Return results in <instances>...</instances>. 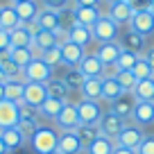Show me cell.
Masks as SVG:
<instances>
[{
	"label": "cell",
	"instance_id": "1",
	"mask_svg": "<svg viewBox=\"0 0 154 154\" xmlns=\"http://www.w3.org/2000/svg\"><path fill=\"white\" fill-rule=\"evenodd\" d=\"M57 143H59V131L50 125H38L34 136L27 140V145L32 147L34 154H52L57 152Z\"/></svg>",
	"mask_w": 154,
	"mask_h": 154
},
{
	"label": "cell",
	"instance_id": "2",
	"mask_svg": "<svg viewBox=\"0 0 154 154\" xmlns=\"http://www.w3.org/2000/svg\"><path fill=\"white\" fill-rule=\"evenodd\" d=\"M93 32V41L97 43H109V41H118L120 36V25L113 23V18H109V14H102L95 20V25L91 27Z\"/></svg>",
	"mask_w": 154,
	"mask_h": 154
},
{
	"label": "cell",
	"instance_id": "3",
	"mask_svg": "<svg viewBox=\"0 0 154 154\" xmlns=\"http://www.w3.org/2000/svg\"><path fill=\"white\" fill-rule=\"evenodd\" d=\"M52 77H54V70L41 57L32 59V63L23 70V79L25 82H34V84H48Z\"/></svg>",
	"mask_w": 154,
	"mask_h": 154
},
{
	"label": "cell",
	"instance_id": "4",
	"mask_svg": "<svg viewBox=\"0 0 154 154\" xmlns=\"http://www.w3.org/2000/svg\"><path fill=\"white\" fill-rule=\"evenodd\" d=\"M77 104V113H79V120H82V125H97L102 118V113H104V106H102V100H79L75 102Z\"/></svg>",
	"mask_w": 154,
	"mask_h": 154
},
{
	"label": "cell",
	"instance_id": "5",
	"mask_svg": "<svg viewBox=\"0 0 154 154\" xmlns=\"http://www.w3.org/2000/svg\"><path fill=\"white\" fill-rule=\"evenodd\" d=\"M145 129L143 127H138L136 122H127L125 125V129L120 131V134L116 136V140L113 143L116 145H120V147H127V149H138V145L143 143V138H145Z\"/></svg>",
	"mask_w": 154,
	"mask_h": 154
},
{
	"label": "cell",
	"instance_id": "6",
	"mask_svg": "<svg viewBox=\"0 0 154 154\" xmlns=\"http://www.w3.org/2000/svg\"><path fill=\"white\" fill-rule=\"evenodd\" d=\"M125 125H127V120H122L120 116H116L111 109H106L104 113H102L100 122H97V127H100V134L106 136V138H111V140H116V136H118L122 129H125Z\"/></svg>",
	"mask_w": 154,
	"mask_h": 154
},
{
	"label": "cell",
	"instance_id": "7",
	"mask_svg": "<svg viewBox=\"0 0 154 154\" xmlns=\"http://www.w3.org/2000/svg\"><path fill=\"white\" fill-rule=\"evenodd\" d=\"M52 122L59 127V131H72V129H77V127L82 125L79 113H77V104H75V102H66L63 109L59 111V116L54 118Z\"/></svg>",
	"mask_w": 154,
	"mask_h": 154
},
{
	"label": "cell",
	"instance_id": "8",
	"mask_svg": "<svg viewBox=\"0 0 154 154\" xmlns=\"http://www.w3.org/2000/svg\"><path fill=\"white\" fill-rule=\"evenodd\" d=\"M118 43L122 45V50H129V52L138 54V57H143L145 50H147V38H145L143 34H138V32H134V29H129V27H127L125 32L118 36Z\"/></svg>",
	"mask_w": 154,
	"mask_h": 154
},
{
	"label": "cell",
	"instance_id": "9",
	"mask_svg": "<svg viewBox=\"0 0 154 154\" xmlns=\"http://www.w3.org/2000/svg\"><path fill=\"white\" fill-rule=\"evenodd\" d=\"M127 27L134 29V32H138V34H143L145 38L152 36V34H154V11L152 9L134 11V16H131V20H129Z\"/></svg>",
	"mask_w": 154,
	"mask_h": 154
},
{
	"label": "cell",
	"instance_id": "10",
	"mask_svg": "<svg viewBox=\"0 0 154 154\" xmlns=\"http://www.w3.org/2000/svg\"><path fill=\"white\" fill-rule=\"evenodd\" d=\"M57 152L59 154H82L84 145L77 136V131H59V143H57Z\"/></svg>",
	"mask_w": 154,
	"mask_h": 154
},
{
	"label": "cell",
	"instance_id": "11",
	"mask_svg": "<svg viewBox=\"0 0 154 154\" xmlns=\"http://www.w3.org/2000/svg\"><path fill=\"white\" fill-rule=\"evenodd\" d=\"M59 50H61V63L66 68H77L79 61L84 59V54H86V48L75 45V43H70V41H63V43L59 45Z\"/></svg>",
	"mask_w": 154,
	"mask_h": 154
},
{
	"label": "cell",
	"instance_id": "12",
	"mask_svg": "<svg viewBox=\"0 0 154 154\" xmlns=\"http://www.w3.org/2000/svg\"><path fill=\"white\" fill-rule=\"evenodd\" d=\"M20 122V109L16 102L2 100L0 102V129H9Z\"/></svg>",
	"mask_w": 154,
	"mask_h": 154
},
{
	"label": "cell",
	"instance_id": "13",
	"mask_svg": "<svg viewBox=\"0 0 154 154\" xmlns=\"http://www.w3.org/2000/svg\"><path fill=\"white\" fill-rule=\"evenodd\" d=\"M59 45V38L54 32H48V29H38L36 34H34V41H32V52L34 57H41V52L43 50H50V48H57Z\"/></svg>",
	"mask_w": 154,
	"mask_h": 154
},
{
	"label": "cell",
	"instance_id": "14",
	"mask_svg": "<svg viewBox=\"0 0 154 154\" xmlns=\"http://www.w3.org/2000/svg\"><path fill=\"white\" fill-rule=\"evenodd\" d=\"M131 122L138 127H152L154 125V102H136L134 113H131Z\"/></svg>",
	"mask_w": 154,
	"mask_h": 154
},
{
	"label": "cell",
	"instance_id": "15",
	"mask_svg": "<svg viewBox=\"0 0 154 154\" xmlns=\"http://www.w3.org/2000/svg\"><path fill=\"white\" fill-rule=\"evenodd\" d=\"M136 102H138V100H136V97L131 95V93H125L122 97H118L116 102H111V104H109V109L113 111L116 116H120L122 120H127V122H129V120H131V113H134Z\"/></svg>",
	"mask_w": 154,
	"mask_h": 154
},
{
	"label": "cell",
	"instance_id": "16",
	"mask_svg": "<svg viewBox=\"0 0 154 154\" xmlns=\"http://www.w3.org/2000/svg\"><path fill=\"white\" fill-rule=\"evenodd\" d=\"M16 14H18V20L23 25H29L36 20L38 11H41V5H38V0H23V2H16L14 5Z\"/></svg>",
	"mask_w": 154,
	"mask_h": 154
},
{
	"label": "cell",
	"instance_id": "17",
	"mask_svg": "<svg viewBox=\"0 0 154 154\" xmlns=\"http://www.w3.org/2000/svg\"><path fill=\"white\" fill-rule=\"evenodd\" d=\"M122 52V45L118 43V41H109V43H97L95 48V57L100 59L102 63H116L118 61V57H120Z\"/></svg>",
	"mask_w": 154,
	"mask_h": 154
},
{
	"label": "cell",
	"instance_id": "18",
	"mask_svg": "<svg viewBox=\"0 0 154 154\" xmlns=\"http://www.w3.org/2000/svg\"><path fill=\"white\" fill-rule=\"evenodd\" d=\"M77 68L82 70L84 77H102V72H104V63L95 57V52H86Z\"/></svg>",
	"mask_w": 154,
	"mask_h": 154
},
{
	"label": "cell",
	"instance_id": "19",
	"mask_svg": "<svg viewBox=\"0 0 154 154\" xmlns=\"http://www.w3.org/2000/svg\"><path fill=\"white\" fill-rule=\"evenodd\" d=\"M36 27L38 29H48V32H57V29H61V18H59V11H52V9H43L41 7V11H38L36 16Z\"/></svg>",
	"mask_w": 154,
	"mask_h": 154
},
{
	"label": "cell",
	"instance_id": "20",
	"mask_svg": "<svg viewBox=\"0 0 154 154\" xmlns=\"http://www.w3.org/2000/svg\"><path fill=\"white\" fill-rule=\"evenodd\" d=\"M25 79L18 77V79H7L5 82V100L9 102H16V104H23L25 102Z\"/></svg>",
	"mask_w": 154,
	"mask_h": 154
},
{
	"label": "cell",
	"instance_id": "21",
	"mask_svg": "<svg viewBox=\"0 0 154 154\" xmlns=\"http://www.w3.org/2000/svg\"><path fill=\"white\" fill-rule=\"evenodd\" d=\"M72 16H75V23L84 27H93L95 20L102 16V11L100 7H72Z\"/></svg>",
	"mask_w": 154,
	"mask_h": 154
},
{
	"label": "cell",
	"instance_id": "22",
	"mask_svg": "<svg viewBox=\"0 0 154 154\" xmlns=\"http://www.w3.org/2000/svg\"><path fill=\"white\" fill-rule=\"evenodd\" d=\"M32 41H34L32 29H29L27 25H23V23L9 32V43H11V48H29V45H32Z\"/></svg>",
	"mask_w": 154,
	"mask_h": 154
},
{
	"label": "cell",
	"instance_id": "23",
	"mask_svg": "<svg viewBox=\"0 0 154 154\" xmlns=\"http://www.w3.org/2000/svg\"><path fill=\"white\" fill-rule=\"evenodd\" d=\"M109 18H113V23L118 25H129L131 16H134V9L129 7V2H113V5H109Z\"/></svg>",
	"mask_w": 154,
	"mask_h": 154
},
{
	"label": "cell",
	"instance_id": "24",
	"mask_svg": "<svg viewBox=\"0 0 154 154\" xmlns=\"http://www.w3.org/2000/svg\"><path fill=\"white\" fill-rule=\"evenodd\" d=\"M122 95H125V91H122V86L118 84L116 77H102V102L111 104Z\"/></svg>",
	"mask_w": 154,
	"mask_h": 154
},
{
	"label": "cell",
	"instance_id": "25",
	"mask_svg": "<svg viewBox=\"0 0 154 154\" xmlns=\"http://www.w3.org/2000/svg\"><path fill=\"white\" fill-rule=\"evenodd\" d=\"M68 41L75 45H82V48H88L93 43V32L91 27H84V25L75 23L70 29H68Z\"/></svg>",
	"mask_w": 154,
	"mask_h": 154
},
{
	"label": "cell",
	"instance_id": "26",
	"mask_svg": "<svg viewBox=\"0 0 154 154\" xmlns=\"http://www.w3.org/2000/svg\"><path fill=\"white\" fill-rule=\"evenodd\" d=\"M48 100V91H45V84H34L27 82L25 84V102L32 106H41Z\"/></svg>",
	"mask_w": 154,
	"mask_h": 154
},
{
	"label": "cell",
	"instance_id": "27",
	"mask_svg": "<svg viewBox=\"0 0 154 154\" xmlns=\"http://www.w3.org/2000/svg\"><path fill=\"white\" fill-rule=\"evenodd\" d=\"M0 138H2V143H5L7 152H14V149L23 147L27 140L23 138V134L18 131V127H9V129H0Z\"/></svg>",
	"mask_w": 154,
	"mask_h": 154
},
{
	"label": "cell",
	"instance_id": "28",
	"mask_svg": "<svg viewBox=\"0 0 154 154\" xmlns=\"http://www.w3.org/2000/svg\"><path fill=\"white\" fill-rule=\"evenodd\" d=\"M79 93L84 100H102V77H86Z\"/></svg>",
	"mask_w": 154,
	"mask_h": 154
},
{
	"label": "cell",
	"instance_id": "29",
	"mask_svg": "<svg viewBox=\"0 0 154 154\" xmlns=\"http://www.w3.org/2000/svg\"><path fill=\"white\" fill-rule=\"evenodd\" d=\"M45 91H48V97H54V100H63V102H68V95L72 93L70 88L66 86V82H63L61 77H57V75H54L52 79L45 84Z\"/></svg>",
	"mask_w": 154,
	"mask_h": 154
},
{
	"label": "cell",
	"instance_id": "30",
	"mask_svg": "<svg viewBox=\"0 0 154 154\" xmlns=\"http://www.w3.org/2000/svg\"><path fill=\"white\" fill-rule=\"evenodd\" d=\"M131 95H134L138 102H154V77L136 82V86H134V91H131Z\"/></svg>",
	"mask_w": 154,
	"mask_h": 154
},
{
	"label": "cell",
	"instance_id": "31",
	"mask_svg": "<svg viewBox=\"0 0 154 154\" xmlns=\"http://www.w3.org/2000/svg\"><path fill=\"white\" fill-rule=\"evenodd\" d=\"M18 25H20V20H18V14H16L14 5H2V9H0V29L11 32Z\"/></svg>",
	"mask_w": 154,
	"mask_h": 154
},
{
	"label": "cell",
	"instance_id": "32",
	"mask_svg": "<svg viewBox=\"0 0 154 154\" xmlns=\"http://www.w3.org/2000/svg\"><path fill=\"white\" fill-rule=\"evenodd\" d=\"M9 57H11V61H14L20 70H25V68L32 63V59H36V57H34V52H32V48H11L9 50Z\"/></svg>",
	"mask_w": 154,
	"mask_h": 154
},
{
	"label": "cell",
	"instance_id": "33",
	"mask_svg": "<svg viewBox=\"0 0 154 154\" xmlns=\"http://www.w3.org/2000/svg\"><path fill=\"white\" fill-rule=\"evenodd\" d=\"M63 104H66L63 100H54V97H48L43 104L38 106V111H41V118H45V120H54V118L59 116V111L63 109Z\"/></svg>",
	"mask_w": 154,
	"mask_h": 154
},
{
	"label": "cell",
	"instance_id": "34",
	"mask_svg": "<svg viewBox=\"0 0 154 154\" xmlns=\"http://www.w3.org/2000/svg\"><path fill=\"white\" fill-rule=\"evenodd\" d=\"M113 147H116V143L111 138L100 136V138H95L86 149H84V154H111V152H113Z\"/></svg>",
	"mask_w": 154,
	"mask_h": 154
},
{
	"label": "cell",
	"instance_id": "35",
	"mask_svg": "<svg viewBox=\"0 0 154 154\" xmlns=\"http://www.w3.org/2000/svg\"><path fill=\"white\" fill-rule=\"evenodd\" d=\"M75 131H77V136H79V140H82L84 149H86L95 138H100V136H102V134H100V127H97V125H79Z\"/></svg>",
	"mask_w": 154,
	"mask_h": 154
},
{
	"label": "cell",
	"instance_id": "36",
	"mask_svg": "<svg viewBox=\"0 0 154 154\" xmlns=\"http://www.w3.org/2000/svg\"><path fill=\"white\" fill-rule=\"evenodd\" d=\"M61 79L66 82V86L70 88V91H79L86 77L82 75V70H79V68H66V72L61 75Z\"/></svg>",
	"mask_w": 154,
	"mask_h": 154
},
{
	"label": "cell",
	"instance_id": "37",
	"mask_svg": "<svg viewBox=\"0 0 154 154\" xmlns=\"http://www.w3.org/2000/svg\"><path fill=\"white\" fill-rule=\"evenodd\" d=\"M18 109H20V120L41 125V111H38V106H32V104H27V102H23Z\"/></svg>",
	"mask_w": 154,
	"mask_h": 154
},
{
	"label": "cell",
	"instance_id": "38",
	"mask_svg": "<svg viewBox=\"0 0 154 154\" xmlns=\"http://www.w3.org/2000/svg\"><path fill=\"white\" fill-rule=\"evenodd\" d=\"M131 75L140 82V79H149V77H154V70L149 68V63L145 61V57H138V61H136L134 68H131Z\"/></svg>",
	"mask_w": 154,
	"mask_h": 154
},
{
	"label": "cell",
	"instance_id": "39",
	"mask_svg": "<svg viewBox=\"0 0 154 154\" xmlns=\"http://www.w3.org/2000/svg\"><path fill=\"white\" fill-rule=\"evenodd\" d=\"M41 59H43L52 70H54V68H59V66H63V63H61V50H59V45H57V48H50V50H43V52H41Z\"/></svg>",
	"mask_w": 154,
	"mask_h": 154
},
{
	"label": "cell",
	"instance_id": "40",
	"mask_svg": "<svg viewBox=\"0 0 154 154\" xmlns=\"http://www.w3.org/2000/svg\"><path fill=\"white\" fill-rule=\"evenodd\" d=\"M116 79H118V84L122 86V91H125V93H131V91H134V86H136V82H138V79L131 75V70H120L118 75H116Z\"/></svg>",
	"mask_w": 154,
	"mask_h": 154
},
{
	"label": "cell",
	"instance_id": "41",
	"mask_svg": "<svg viewBox=\"0 0 154 154\" xmlns=\"http://www.w3.org/2000/svg\"><path fill=\"white\" fill-rule=\"evenodd\" d=\"M136 61H138V54L129 52V50H122L120 57H118V61H116V66L120 68V70H131Z\"/></svg>",
	"mask_w": 154,
	"mask_h": 154
},
{
	"label": "cell",
	"instance_id": "42",
	"mask_svg": "<svg viewBox=\"0 0 154 154\" xmlns=\"http://www.w3.org/2000/svg\"><path fill=\"white\" fill-rule=\"evenodd\" d=\"M43 9H52V11H63L68 7H72V0H41Z\"/></svg>",
	"mask_w": 154,
	"mask_h": 154
},
{
	"label": "cell",
	"instance_id": "43",
	"mask_svg": "<svg viewBox=\"0 0 154 154\" xmlns=\"http://www.w3.org/2000/svg\"><path fill=\"white\" fill-rule=\"evenodd\" d=\"M16 127H18V131L23 134V138H25V140H29V138L34 136V131H36V127H38V125H34V122H27V120H20Z\"/></svg>",
	"mask_w": 154,
	"mask_h": 154
},
{
	"label": "cell",
	"instance_id": "44",
	"mask_svg": "<svg viewBox=\"0 0 154 154\" xmlns=\"http://www.w3.org/2000/svg\"><path fill=\"white\" fill-rule=\"evenodd\" d=\"M136 154H154V136H145L143 143L136 149Z\"/></svg>",
	"mask_w": 154,
	"mask_h": 154
},
{
	"label": "cell",
	"instance_id": "45",
	"mask_svg": "<svg viewBox=\"0 0 154 154\" xmlns=\"http://www.w3.org/2000/svg\"><path fill=\"white\" fill-rule=\"evenodd\" d=\"M129 7L134 11H143V9H152V0H127Z\"/></svg>",
	"mask_w": 154,
	"mask_h": 154
},
{
	"label": "cell",
	"instance_id": "46",
	"mask_svg": "<svg viewBox=\"0 0 154 154\" xmlns=\"http://www.w3.org/2000/svg\"><path fill=\"white\" fill-rule=\"evenodd\" d=\"M7 50H11L9 32H7V29H0V52H7Z\"/></svg>",
	"mask_w": 154,
	"mask_h": 154
},
{
	"label": "cell",
	"instance_id": "47",
	"mask_svg": "<svg viewBox=\"0 0 154 154\" xmlns=\"http://www.w3.org/2000/svg\"><path fill=\"white\" fill-rule=\"evenodd\" d=\"M102 0H72V7H100Z\"/></svg>",
	"mask_w": 154,
	"mask_h": 154
},
{
	"label": "cell",
	"instance_id": "48",
	"mask_svg": "<svg viewBox=\"0 0 154 154\" xmlns=\"http://www.w3.org/2000/svg\"><path fill=\"white\" fill-rule=\"evenodd\" d=\"M118 72H120V68L116 66V63H106V66H104V72H102V77H116Z\"/></svg>",
	"mask_w": 154,
	"mask_h": 154
},
{
	"label": "cell",
	"instance_id": "49",
	"mask_svg": "<svg viewBox=\"0 0 154 154\" xmlns=\"http://www.w3.org/2000/svg\"><path fill=\"white\" fill-rule=\"evenodd\" d=\"M143 57H145V61L149 63V68L154 70V45H149V48L145 50V54H143Z\"/></svg>",
	"mask_w": 154,
	"mask_h": 154
},
{
	"label": "cell",
	"instance_id": "50",
	"mask_svg": "<svg viewBox=\"0 0 154 154\" xmlns=\"http://www.w3.org/2000/svg\"><path fill=\"white\" fill-rule=\"evenodd\" d=\"M111 154H136V149H127V147H120V145H116Z\"/></svg>",
	"mask_w": 154,
	"mask_h": 154
},
{
	"label": "cell",
	"instance_id": "51",
	"mask_svg": "<svg viewBox=\"0 0 154 154\" xmlns=\"http://www.w3.org/2000/svg\"><path fill=\"white\" fill-rule=\"evenodd\" d=\"M7 82V75H5V70H2V66H0V84H5Z\"/></svg>",
	"mask_w": 154,
	"mask_h": 154
},
{
	"label": "cell",
	"instance_id": "52",
	"mask_svg": "<svg viewBox=\"0 0 154 154\" xmlns=\"http://www.w3.org/2000/svg\"><path fill=\"white\" fill-rule=\"evenodd\" d=\"M5 100V84H0V102Z\"/></svg>",
	"mask_w": 154,
	"mask_h": 154
},
{
	"label": "cell",
	"instance_id": "53",
	"mask_svg": "<svg viewBox=\"0 0 154 154\" xmlns=\"http://www.w3.org/2000/svg\"><path fill=\"white\" fill-rule=\"evenodd\" d=\"M0 154H7V147H5V143H2V138H0Z\"/></svg>",
	"mask_w": 154,
	"mask_h": 154
},
{
	"label": "cell",
	"instance_id": "54",
	"mask_svg": "<svg viewBox=\"0 0 154 154\" xmlns=\"http://www.w3.org/2000/svg\"><path fill=\"white\" fill-rule=\"evenodd\" d=\"M106 5H113V2H125V0H104Z\"/></svg>",
	"mask_w": 154,
	"mask_h": 154
},
{
	"label": "cell",
	"instance_id": "55",
	"mask_svg": "<svg viewBox=\"0 0 154 154\" xmlns=\"http://www.w3.org/2000/svg\"><path fill=\"white\" fill-rule=\"evenodd\" d=\"M16 2H23V0H11V5H16Z\"/></svg>",
	"mask_w": 154,
	"mask_h": 154
},
{
	"label": "cell",
	"instance_id": "56",
	"mask_svg": "<svg viewBox=\"0 0 154 154\" xmlns=\"http://www.w3.org/2000/svg\"><path fill=\"white\" fill-rule=\"evenodd\" d=\"M152 11H154V0H152Z\"/></svg>",
	"mask_w": 154,
	"mask_h": 154
},
{
	"label": "cell",
	"instance_id": "57",
	"mask_svg": "<svg viewBox=\"0 0 154 154\" xmlns=\"http://www.w3.org/2000/svg\"><path fill=\"white\" fill-rule=\"evenodd\" d=\"M52 154H59V152H52Z\"/></svg>",
	"mask_w": 154,
	"mask_h": 154
},
{
	"label": "cell",
	"instance_id": "58",
	"mask_svg": "<svg viewBox=\"0 0 154 154\" xmlns=\"http://www.w3.org/2000/svg\"><path fill=\"white\" fill-rule=\"evenodd\" d=\"M0 9H2V5H0Z\"/></svg>",
	"mask_w": 154,
	"mask_h": 154
}]
</instances>
